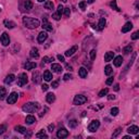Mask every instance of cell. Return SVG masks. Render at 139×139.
Segmentation results:
<instances>
[{
  "label": "cell",
  "mask_w": 139,
  "mask_h": 139,
  "mask_svg": "<svg viewBox=\"0 0 139 139\" xmlns=\"http://www.w3.org/2000/svg\"><path fill=\"white\" fill-rule=\"evenodd\" d=\"M23 23H24L25 27H27L29 29H35L39 26V21L37 19H34V18H29V16H24L23 18Z\"/></svg>",
  "instance_id": "6da1fadb"
},
{
  "label": "cell",
  "mask_w": 139,
  "mask_h": 139,
  "mask_svg": "<svg viewBox=\"0 0 139 139\" xmlns=\"http://www.w3.org/2000/svg\"><path fill=\"white\" fill-rule=\"evenodd\" d=\"M23 111L26 112V113H34V112L38 111L40 109V105L37 102H28V103H25L23 105Z\"/></svg>",
  "instance_id": "7a4b0ae2"
},
{
  "label": "cell",
  "mask_w": 139,
  "mask_h": 139,
  "mask_svg": "<svg viewBox=\"0 0 139 139\" xmlns=\"http://www.w3.org/2000/svg\"><path fill=\"white\" fill-rule=\"evenodd\" d=\"M86 101H87V98H86L85 96L77 95V96H75L74 100H73V103H74L75 105H81V104H84Z\"/></svg>",
  "instance_id": "3957f363"
},
{
  "label": "cell",
  "mask_w": 139,
  "mask_h": 139,
  "mask_svg": "<svg viewBox=\"0 0 139 139\" xmlns=\"http://www.w3.org/2000/svg\"><path fill=\"white\" fill-rule=\"evenodd\" d=\"M27 82H28V78H27V75L25 74V73H21L20 74V76L18 77V85L19 86H24L27 84Z\"/></svg>",
  "instance_id": "277c9868"
},
{
  "label": "cell",
  "mask_w": 139,
  "mask_h": 139,
  "mask_svg": "<svg viewBox=\"0 0 139 139\" xmlns=\"http://www.w3.org/2000/svg\"><path fill=\"white\" fill-rule=\"evenodd\" d=\"M99 126H100V122H99L98 120H94L90 124H89V126H88V130H89V131H91V133H95V131L99 128Z\"/></svg>",
  "instance_id": "5b68a950"
},
{
  "label": "cell",
  "mask_w": 139,
  "mask_h": 139,
  "mask_svg": "<svg viewBox=\"0 0 139 139\" xmlns=\"http://www.w3.org/2000/svg\"><path fill=\"white\" fill-rule=\"evenodd\" d=\"M18 98H19V95L16 92H11L9 95L8 99H7V102H8V104H13L18 101Z\"/></svg>",
  "instance_id": "8992f818"
},
{
  "label": "cell",
  "mask_w": 139,
  "mask_h": 139,
  "mask_svg": "<svg viewBox=\"0 0 139 139\" xmlns=\"http://www.w3.org/2000/svg\"><path fill=\"white\" fill-rule=\"evenodd\" d=\"M0 40H1V44L5 46V47L9 46V44H10V37H9V35L7 34V33H2L1 37H0Z\"/></svg>",
  "instance_id": "52a82bcc"
},
{
  "label": "cell",
  "mask_w": 139,
  "mask_h": 139,
  "mask_svg": "<svg viewBox=\"0 0 139 139\" xmlns=\"http://www.w3.org/2000/svg\"><path fill=\"white\" fill-rule=\"evenodd\" d=\"M41 27L44 28L46 32H51L52 31V26H51V24L48 22V20L46 19V18L42 19V25H41Z\"/></svg>",
  "instance_id": "ba28073f"
},
{
  "label": "cell",
  "mask_w": 139,
  "mask_h": 139,
  "mask_svg": "<svg viewBox=\"0 0 139 139\" xmlns=\"http://www.w3.org/2000/svg\"><path fill=\"white\" fill-rule=\"evenodd\" d=\"M68 136V131L65 129V128H60L58 131H57V137L58 138H65Z\"/></svg>",
  "instance_id": "9c48e42d"
},
{
  "label": "cell",
  "mask_w": 139,
  "mask_h": 139,
  "mask_svg": "<svg viewBox=\"0 0 139 139\" xmlns=\"http://www.w3.org/2000/svg\"><path fill=\"white\" fill-rule=\"evenodd\" d=\"M48 38V34H47V32H41V33H39L38 34V38H37V40L38 42H44L46 39Z\"/></svg>",
  "instance_id": "30bf717a"
},
{
  "label": "cell",
  "mask_w": 139,
  "mask_h": 139,
  "mask_svg": "<svg viewBox=\"0 0 139 139\" xmlns=\"http://www.w3.org/2000/svg\"><path fill=\"white\" fill-rule=\"evenodd\" d=\"M127 131H128V134H130V135H136V134H138L139 128L136 125H133V126H129L127 128Z\"/></svg>",
  "instance_id": "8fae6325"
},
{
  "label": "cell",
  "mask_w": 139,
  "mask_h": 139,
  "mask_svg": "<svg viewBox=\"0 0 139 139\" xmlns=\"http://www.w3.org/2000/svg\"><path fill=\"white\" fill-rule=\"evenodd\" d=\"M113 63H114V65L116 67L121 66L122 63H123V58H122V55H117V57H115L114 60H113Z\"/></svg>",
  "instance_id": "7c38bea8"
},
{
  "label": "cell",
  "mask_w": 139,
  "mask_h": 139,
  "mask_svg": "<svg viewBox=\"0 0 139 139\" xmlns=\"http://www.w3.org/2000/svg\"><path fill=\"white\" fill-rule=\"evenodd\" d=\"M51 70H52V72H54V73H61L63 71V68H62L61 65L57 64V63H53L51 65Z\"/></svg>",
  "instance_id": "4fadbf2b"
},
{
  "label": "cell",
  "mask_w": 139,
  "mask_h": 139,
  "mask_svg": "<svg viewBox=\"0 0 139 139\" xmlns=\"http://www.w3.org/2000/svg\"><path fill=\"white\" fill-rule=\"evenodd\" d=\"M131 28H133V24H131L130 22H127V23H125V25L122 27V33H127V32H129Z\"/></svg>",
  "instance_id": "5bb4252c"
},
{
  "label": "cell",
  "mask_w": 139,
  "mask_h": 139,
  "mask_svg": "<svg viewBox=\"0 0 139 139\" xmlns=\"http://www.w3.org/2000/svg\"><path fill=\"white\" fill-rule=\"evenodd\" d=\"M76 51H77V46H73L71 49L66 50V52H65V55H66V57H72V55L74 54Z\"/></svg>",
  "instance_id": "9a60e30c"
},
{
  "label": "cell",
  "mask_w": 139,
  "mask_h": 139,
  "mask_svg": "<svg viewBox=\"0 0 139 139\" xmlns=\"http://www.w3.org/2000/svg\"><path fill=\"white\" fill-rule=\"evenodd\" d=\"M46 100H47L48 103H52V102H54V100H55L54 94H52V92H49V94L46 96Z\"/></svg>",
  "instance_id": "2e32d148"
},
{
  "label": "cell",
  "mask_w": 139,
  "mask_h": 139,
  "mask_svg": "<svg viewBox=\"0 0 139 139\" xmlns=\"http://www.w3.org/2000/svg\"><path fill=\"white\" fill-rule=\"evenodd\" d=\"M113 58H114V52L109 51V52H107V53H105V55H104V61H105V62H110Z\"/></svg>",
  "instance_id": "e0dca14e"
},
{
  "label": "cell",
  "mask_w": 139,
  "mask_h": 139,
  "mask_svg": "<svg viewBox=\"0 0 139 139\" xmlns=\"http://www.w3.org/2000/svg\"><path fill=\"white\" fill-rule=\"evenodd\" d=\"M78 74H79V76H81V78H86L87 75H88V72L85 67H81L79 71H78Z\"/></svg>",
  "instance_id": "ac0fdd59"
},
{
  "label": "cell",
  "mask_w": 139,
  "mask_h": 139,
  "mask_svg": "<svg viewBox=\"0 0 139 139\" xmlns=\"http://www.w3.org/2000/svg\"><path fill=\"white\" fill-rule=\"evenodd\" d=\"M25 122H26L27 125H32L36 122V118H35V116H33V115H28V116H26Z\"/></svg>",
  "instance_id": "d6986e66"
},
{
  "label": "cell",
  "mask_w": 139,
  "mask_h": 139,
  "mask_svg": "<svg viewBox=\"0 0 139 139\" xmlns=\"http://www.w3.org/2000/svg\"><path fill=\"white\" fill-rule=\"evenodd\" d=\"M105 23H107L105 19H104V18H101V19H100V21H99V23H98V29H99V31H102V29L104 28Z\"/></svg>",
  "instance_id": "ffe728a7"
},
{
  "label": "cell",
  "mask_w": 139,
  "mask_h": 139,
  "mask_svg": "<svg viewBox=\"0 0 139 139\" xmlns=\"http://www.w3.org/2000/svg\"><path fill=\"white\" fill-rule=\"evenodd\" d=\"M15 81V75H13V74H10V75H8L6 77V79H5V83L6 84H11L12 82H14Z\"/></svg>",
  "instance_id": "44dd1931"
},
{
  "label": "cell",
  "mask_w": 139,
  "mask_h": 139,
  "mask_svg": "<svg viewBox=\"0 0 139 139\" xmlns=\"http://www.w3.org/2000/svg\"><path fill=\"white\" fill-rule=\"evenodd\" d=\"M44 79H45L46 82H50L51 79H52V74H51L50 71H46L44 73Z\"/></svg>",
  "instance_id": "7402d4cb"
},
{
  "label": "cell",
  "mask_w": 139,
  "mask_h": 139,
  "mask_svg": "<svg viewBox=\"0 0 139 139\" xmlns=\"http://www.w3.org/2000/svg\"><path fill=\"white\" fill-rule=\"evenodd\" d=\"M31 57L34 59H38L39 58V53H38V49L37 48H33L31 50Z\"/></svg>",
  "instance_id": "603a6c76"
},
{
  "label": "cell",
  "mask_w": 139,
  "mask_h": 139,
  "mask_svg": "<svg viewBox=\"0 0 139 139\" xmlns=\"http://www.w3.org/2000/svg\"><path fill=\"white\" fill-rule=\"evenodd\" d=\"M33 82H34L35 84L40 83V76H39V73L38 72H35L34 74H33Z\"/></svg>",
  "instance_id": "cb8c5ba5"
},
{
  "label": "cell",
  "mask_w": 139,
  "mask_h": 139,
  "mask_svg": "<svg viewBox=\"0 0 139 139\" xmlns=\"http://www.w3.org/2000/svg\"><path fill=\"white\" fill-rule=\"evenodd\" d=\"M36 66H37V64L35 63V62H26V64H25V68L26 70H33V68H35Z\"/></svg>",
  "instance_id": "d4e9b609"
},
{
  "label": "cell",
  "mask_w": 139,
  "mask_h": 139,
  "mask_svg": "<svg viewBox=\"0 0 139 139\" xmlns=\"http://www.w3.org/2000/svg\"><path fill=\"white\" fill-rule=\"evenodd\" d=\"M5 26L7 28H14V26H15V23L14 22H12V21H8V20H6L5 21Z\"/></svg>",
  "instance_id": "484cf974"
},
{
  "label": "cell",
  "mask_w": 139,
  "mask_h": 139,
  "mask_svg": "<svg viewBox=\"0 0 139 139\" xmlns=\"http://www.w3.org/2000/svg\"><path fill=\"white\" fill-rule=\"evenodd\" d=\"M14 129L16 131H19V133H21V134H26V131H27V129H26L25 127H23V126H20V125H18V126H15Z\"/></svg>",
  "instance_id": "4316f807"
},
{
  "label": "cell",
  "mask_w": 139,
  "mask_h": 139,
  "mask_svg": "<svg viewBox=\"0 0 139 139\" xmlns=\"http://www.w3.org/2000/svg\"><path fill=\"white\" fill-rule=\"evenodd\" d=\"M104 73H105V75H108V76L112 75V73H113V70H112L111 65H107V66L104 67Z\"/></svg>",
  "instance_id": "83f0119b"
},
{
  "label": "cell",
  "mask_w": 139,
  "mask_h": 139,
  "mask_svg": "<svg viewBox=\"0 0 139 139\" xmlns=\"http://www.w3.org/2000/svg\"><path fill=\"white\" fill-rule=\"evenodd\" d=\"M7 96V90L5 87H0V100H3Z\"/></svg>",
  "instance_id": "f1b7e54d"
},
{
  "label": "cell",
  "mask_w": 139,
  "mask_h": 139,
  "mask_svg": "<svg viewBox=\"0 0 139 139\" xmlns=\"http://www.w3.org/2000/svg\"><path fill=\"white\" fill-rule=\"evenodd\" d=\"M24 7L26 10H31L33 8V2L31 1V0H25L24 2Z\"/></svg>",
  "instance_id": "f546056e"
},
{
  "label": "cell",
  "mask_w": 139,
  "mask_h": 139,
  "mask_svg": "<svg viewBox=\"0 0 139 139\" xmlns=\"http://www.w3.org/2000/svg\"><path fill=\"white\" fill-rule=\"evenodd\" d=\"M36 137H37V138H48V136L46 135V133H45L44 129H41L40 131H39V133L36 134Z\"/></svg>",
  "instance_id": "4dcf8cb0"
},
{
  "label": "cell",
  "mask_w": 139,
  "mask_h": 139,
  "mask_svg": "<svg viewBox=\"0 0 139 139\" xmlns=\"http://www.w3.org/2000/svg\"><path fill=\"white\" fill-rule=\"evenodd\" d=\"M45 9L52 10V9H53V2H52V1H46L45 2Z\"/></svg>",
  "instance_id": "1f68e13d"
},
{
  "label": "cell",
  "mask_w": 139,
  "mask_h": 139,
  "mask_svg": "<svg viewBox=\"0 0 139 139\" xmlns=\"http://www.w3.org/2000/svg\"><path fill=\"white\" fill-rule=\"evenodd\" d=\"M123 51H124V53H125V54H129L130 52L133 51V47H131L130 45H128V46H126V47L124 48V50H123Z\"/></svg>",
  "instance_id": "d6a6232c"
},
{
  "label": "cell",
  "mask_w": 139,
  "mask_h": 139,
  "mask_svg": "<svg viewBox=\"0 0 139 139\" xmlns=\"http://www.w3.org/2000/svg\"><path fill=\"white\" fill-rule=\"evenodd\" d=\"M77 124H78V122L76 121V120H72V121H70V122H68L70 127H72V128H75L76 126H77Z\"/></svg>",
  "instance_id": "836d02e7"
},
{
  "label": "cell",
  "mask_w": 139,
  "mask_h": 139,
  "mask_svg": "<svg viewBox=\"0 0 139 139\" xmlns=\"http://www.w3.org/2000/svg\"><path fill=\"white\" fill-rule=\"evenodd\" d=\"M108 91H109V89L108 88H104V89H102V90L99 92V97H104L105 95H108Z\"/></svg>",
  "instance_id": "e575fe53"
},
{
  "label": "cell",
  "mask_w": 139,
  "mask_h": 139,
  "mask_svg": "<svg viewBox=\"0 0 139 139\" xmlns=\"http://www.w3.org/2000/svg\"><path fill=\"white\" fill-rule=\"evenodd\" d=\"M118 114V109L117 108H112L111 109V115L112 116H116Z\"/></svg>",
  "instance_id": "d590c367"
},
{
  "label": "cell",
  "mask_w": 139,
  "mask_h": 139,
  "mask_svg": "<svg viewBox=\"0 0 139 139\" xmlns=\"http://www.w3.org/2000/svg\"><path fill=\"white\" fill-rule=\"evenodd\" d=\"M86 6H87V2H86V1H81V2H79V8H81L83 11H85V10H86Z\"/></svg>",
  "instance_id": "8d00e7d4"
},
{
  "label": "cell",
  "mask_w": 139,
  "mask_h": 139,
  "mask_svg": "<svg viewBox=\"0 0 139 139\" xmlns=\"http://www.w3.org/2000/svg\"><path fill=\"white\" fill-rule=\"evenodd\" d=\"M52 18H53V20H55V21H59V20L61 19V14H59L58 12H55L52 14Z\"/></svg>",
  "instance_id": "74e56055"
},
{
  "label": "cell",
  "mask_w": 139,
  "mask_h": 139,
  "mask_svg": "<svg viewBox=\"0 0 139 139\" xmlns=\"http://www.w3.org/2000/svg\"><path fill=\"white\" fill-rule=\"evenodd\" d=\"M121 131H122L121 128H117V129L115 130V133H114V134H112V138H116V137L118 136V135L121 134Z\"/></svg>",
  "instance_id": "f35d334b"
},
{
  "label": "cell",
  "mask_w": 139,
  "mask_h": 139,
  "mask_svg": "<svg viewBox=\"0 0 139 139\" xmlns=\"http://www.w3.org/2000/svg\"><path fill=\"white\" fill-rule=\"evenodd\" d=\"M63 10H64V8H63V6H62V5H59V6H58V10H57V12L59 13V14H61V15H62V13H63Z\"/></svg>",
  "instance_id": "ab89813d"
},
{
  "label": "cell",
  "mask_w": 139,
  "mask_h": 139,
  "mask_svg": "<svg viewBox=\"0 0 139 139\" xmlns=\"http://www.w3.org/2000/svg\"><path fill=\"white\" fill-rule=\"evenodd\" d=\"M54 59H53V57L52 58H49V57H44V59H42V61H45L46 63H49V62H52Z\"/></svg>",
  "instance_id": "60d3db41"
},
{
  "label": "cell",
  "mask_w": 139,
  "mask_h": 139,
  "mask_svg": "<svg viewBox=\"0 0 139 139\" xmlns=\"http://www.w3.org/2000/svg\"><path fill=\"white\" fill-rule=\"evenodd\" d=\"M6 130H7V126H6V125H0V135L5 134Z\"/></svg>",
  "instance_id": "b9f144b4"
},
{
  "label": "cell",
  "mask_w": 139,
  "mask_h": 139,
  "mask_svg": "<svg viewBox=\"0 0 139 139\" xmlns=\"http://www.w3.org/2000/svg\"><path fill=\"white\" fill-rule=\"evenodd\" d=\"M64 15L66 16V18H68L70 14H71V10H70V8H64Z\"/></svg>",
  "instance_id": "7bdbcfd3"
},
{
  "label": "cell",
  "mask_w": 139,
  "mask_h": 139,
  "mask_svg": "<svg viewBox=\"0 0 139 139\" xmlns=\"http://www.w3.org/2000/svg\"><path fill=\"white\" fill-rule=\"evenodd\" d=\"M138 38H139V32H135L134 34L131 35V39H133V40H136Z\"/></svg>",
  "instance_id": "ee69618b"
},
{
  "label": "cell",
  "mask_w": 139,
  "mask_h": 139,
  "mask_svg": "<svg viewBox=\"0 0 139 139\" xmlns=\"http://www.w3.org/2000/svg\"><path fill=\"white\" fill-rule=\"evenodd\" d=\"M96 55H97V53H96V50H91L90 51V59H91L92 61L96 59Z\"/></svg>",
  "instance_id": "f6af8a7d"
},
{
  "label": "cell",
  "mask_w": 139,
  "mask_h": 139,
  "mask_svg": "<svg viewBox=\"0 0 139 139\" xmlns=\"http://www.w3.org/2000/svg\"><path fill=\"white\" fill-rule=\"evenodd\" d=\"M111 7H112V8H114L116 11H120V9L116 7V1H115V0H113V1L111 2Z\"/></svg>",
  "instance_id": "bcb514c9"
},
{
  "label": "cell",
  "mask_w": 139,
  "mask_h": 139,
  "mask_svg": "<svg viewBox=\"0 0 139 139\" xmlns=\"http://www.w3.org/2000/svg\"><path fill=\"white\" fill-rule=\"evenodd\" d=\"M58 86H59V83H58V82H52V83H51V87H52V88L55 89V88H58Z\"/></svg>",
  "instance_id": "7dc6e473"
},
{
  "label": "cell",
  "mask_w": 139,
  "mask_h": 139,
  "mask_svg": "<svg viewBox=\"0 0 139 139\" xmlns=\"http://www.w3.org/2000/svg\"><path fill=\"white\" fill-rule=\"evenodd\" d=\"M105 84H107V85H112V84H113V77H110V78H109L108 81L105 82Z\"/></svg>",
  "instance_id": "c3c4849f"
},
{
  "label": "cell",
  "mask_w": 139,
  "mask_h": 139,
  "mask_svg": "<svg viewBox=\"0 0 139 139\" xmlns=\"http://www.w3.org/2000/svg\"><path fill=\"white\" fill-rule=\"evenodd\" d=\"M72 78V75H70V74H65L63 76V79L64 81H68V79H71Z\"/></svg>",
  "instance_id": "681fc988"
},
{
  "label": "cell",
  "mask_w": 139,
  "mask_h": 139,
  "mask_svg": "<svg viewBox=\"0 0 139 139\" xmlns=\"http://www.w3.org/2000/svg\"><path fill=\"white\" fill-rule=\"evenodd\" d=\"M48 88H49V86L47 84H44L41 86V89H42V91H47L48 90Z\"/></svg>",
  "instance_id": "f907efd6"
},
{
  "label": "cell",
  "mask_w": 139,
  "mask_h": 139,
  "mask_svg": "<svg viewBox=\"0 0 139 139\" xmlns=\"http://www.w3.org/2000/svg\"><path fill=\"white\" fill-rule=\"evenodd\" d=\"M53 129H54V125H53V124H50V125L48 126V130L50 131V133H52V130H53Z\"/></svg>",
  "instance_id": "816d5d0a"
},
{
  "label": "cell",
  "mask_w": 139,
  "mask_h": 139,
  "mask_svg": "<svg viewBox=\"0 0 139 139\" xmlns=\"http://www.w3.org/2000/svg\"><path fill=\"white\" fill-rule=\"evenodd\" d=\"M58 60H59V61H61V62L65 61V60H64V57H63V55H61V54H59V55H58Z\"/></svg>",
  "instance_id": "f5cc1de1"
},
{
  "label": "cell",
  "mask_w": 139,
  "mask_h": 139,
  "mask_svg": "<svg viewBox=\"0 0 139 139\" xmlns=\"http://www.w3.org/2000/svg\"><path fill=\"white\" fill-rule=\"evenodd\" d=\"M108 99H109V100H114V99H115V96H114V95H109Z\"/></svg>",
  "instance_id": "db71d44e"
},
{
  "label": "cell",
  "mask_w": 139,
  "mask_h": 139,
  "mask_svg": "<svg viewBox=\"0 0 139 139\" xmlns=\"http://www.w3.org/2000/svg\"><path fill=\"white\" fill-rule=\"evenodd\" d=\"M114 90H115V91H118V90H120V86H118V84H116V85L114 86Z\"/></svg>",
  "instance_id": "11a10c76"
},
{
  "label": "cell",
  "mask_w": 139,
  "mask_h": 139,
  "mask_svg": "<svg viewBox=\"0 0 139 139\" xmlns=\"http://www.w3.org/2000/svg\"><path fill=\"white\" fill-rule=\"evenodd\" d=\"M65 67H66V70H68V71H73L72 66H71V65H68V64H66V65H65Z\"/></svg>",
  "instance_id": "9f6ffc18"
},
{
  "label": "cell",
  "mask_w": 139,
  "mask_h": 139,
  "mask_svg": "<svg viewBox=\"0 0 139 139\" xmlns=\"http://www.w3.org/2000/svg\"><path fill=\"white\" fill-rule=\"evenodd\" d=\"M94 1H95V0H87V1H86V2H88V3H92Z\"/></svg>",
  "instance_id": "6f0895ef"
},
{
  "label": "cell",
  "mask_w": 139,
  "mask_h": 139,
  "mask_svg": "<svg viewBox=\"0 0 139 139\" xmlns=\"http://www.w3.org/2000/svg\"><path fill=\"white\" fill-rule=\"evenodd\" d=\"M129 138L131 139V137H129V136H125V137H124V139H129Z\"/></svg>",
  "instance_id": "680465c9"
},
{
  "label": "cell",
  "mask_w": 139,
  "mask_h": 139,
  "mask_svg": "<svg viewBox=\"0 0 139 139\" xmlns=\"http://www.w3.org/2000/svg\"><path fill=\"white\" fill-rule=\"evenodd\" d=\"M37 1H38V2H44L45 0H37Z\"/></svg>",
  "instance_id": "91938a15"
},
{
  "label": "cell",
  "mask_w": 139,
  "mask_h": 139,
  "mask_svg": "<svg viewBox=\"0 0 139 139\" xmlns=\"http://www.w3.org/2000/svg\"><path fill=\"white\" fill-rule=\"evenodd\" d=\"M67 1V0H62V2H66Z\"/></svg>",
  "instance_id": "94428289"
},
{
  "label": "cell",
  "mask_w": 139,
  "mask_h": 139,
  "mask_svg": "<svg viewBox=\"0 0 139 139\" xmlns=\"http://www.w3.org/2000/svg\"><path fill=\"white\" fill-rule=\"evenodd\" d=\"M0 11H1V9H0Z\"/></svg>",
  "instance_id": "6125c7cd"
}]
</instances>
